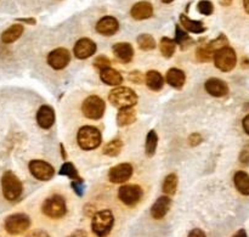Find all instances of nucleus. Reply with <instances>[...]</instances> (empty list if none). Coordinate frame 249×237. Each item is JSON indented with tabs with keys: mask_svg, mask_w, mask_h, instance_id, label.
<instances>
[{
	"mask_svg": "<svg viewBox=\"0 0 249 237\" xmlns=\"http://www.w3.org/2000/svg\"><path fill=\"white\" fill-rule=\"evenodd\" d=\"M27 237H50V235L44 230H34L29 233Z\"/></svg>",
	"mask_w": 249,
	"mask_h": 237,
	"instance_id": "obj_41",
	"label": "nucleus"
},
{
	"mask_svg": "<svg viewBox=\"0 0 249 237\" xmlns=\"http://www.w3.org/2000/svg\"><path fill=\"white\" fill-rule=\"evenodd\" d=\"M71 61L70 51L65 48H57L49 53L48 63L51 68L56 71H61L67 67Z\"/></svg>",
	"mask_w": 249,
	"mask_h": 237,
	"instance_id": "obj_13",
	"label": "nucleus"
},
{
	"mask_svg": "<svg viewBox=\"0 0 249 237\" xmlns=\"http://www.w3.org/2000/svg\"><path fill=\"white\" fill-rule=\"evenodd\" d=\"M17 21L26 22V23H28V24H36V18H17Z\"/></svg>",
	"mask_w": 249,
	"mask_h": 237,
	"instance_id": "obj_45",
	"label": "nucleus"
},
{
	"mask_svg": "<svg viewBox=\"0 0 249 237\" xmlns=\"http://www.w3.org/2000/svg\"><path fill=\"white\" fill-rule=\"evenodd\" d=\"M242 126H243V129H245L246 133H247L249 135V114H248V116H246L245 118H243Z\"/></svg>",
	"mask_w": 249,
	"mask_h": 237,
	"instance_id": "obj_44",
	"label": "nucleus"
},
{
	"mask_svg": "<svg viewBox=\"0 0 249 237\" xmlns=\"http://www.w3.org/2000/svg\"><path fill=\"white\" fill-rule=\"evenodd\" d=\"M58 174L63 175V177H68L70 179H72V180L82 179V178L79 177V173H78V170L75 169V167L73 165V163H71V162L63 163L62 167H61V169L58 170Z\"/></svg>",
	"mask_w": 249,
	"mask_h": 237,
	"instance_id": "obj_34",
	"label": "nucleus"
},
{
	"mask_svg": "<svg viewBox=\"0 0 249 237\" xmlns=\"http://www.w3.org/2000/svg\"><path fill=\"white\" fill-rule=\"evenodd\" d=\"M29 226H31V219L24 213L11 214V216L5 219L4 223V228L6 233L14 236L26 233Z\"/></svg>",
	"mask_w": 249,
	"mask_h": 237,
	"instance_id": "obj_7",
	"label": "nucleus"
},
{
	"mask_svg": "<svg viewBox=\"0 0 249 237\" xmlns=\"http://www.w3.org/2000/svg\"><path fill=\"white\" fill-rule=\"evenodd\" d=\"M197 9L201 14L206 15V16H209V15L213 14L214 11V5L213 2L209 1V0H201L197 5Z\"/></svg>",
	"mask_w": 249,
	"mask_h": 237,
	"instance_id": "obj_35",
	"label": "nucleus"
},
{
	"mask_svg": "<svg viewBox=\"0 0 249 237\" xmlns=\"http://www.w3.org/2000/svg\"><path fill=\"white\" fill-rule=\"evenodd\" d=\"M143 196V191L140 185L138 184H126L122 185L118 190V197L121 202L125 206L133 207L136 206L141 201Z\"/></svg>",
	"mask_w": 249,
	"mask_h": 237,
	"instance_id": "obj_10",
	"label": "nucleus"
},
{
	"mask_svg": "<svg viewBox=\"0 0 249 237\" xmlns=\"http://www.w3.org/2000/svg\"><path fill=\"white\" fill-rule=\"evenodd\" d=\"M100 78L105 84L111 85V87H118L123 83V77L121 73L112 67H107L100 71Z\"/></svg>",
	"mask_w": 249,
	"mask_h": 237,
	"instance_id": "obj_22",
	"label": "nucleus"
},
{
	"mask_svg": "<svg viewBox=\"0 0 249 237\" xmlns=\"http://www.w3.org/2000/svg\"><path fill=\"white\" fill-rule=\"evenodd\" d=\"M160 54H162L165 58H170L175 54L177 43L174 41V39H170L168 38V36H163V38L160 39Z\"/></svg>",
	"mask_w": 249,
	"mask_h": 237,
	"instance_id": "obj_29",
	"label": "nucleus"
},
{
	"mask_svg": "<svg viewBox=\"0 0 249 237\" xmlns=\"http://www.w3.org/2000/svg\"><path fill=\"white\" fill-rule=\"evenodd\" d=\"M61 152H62V157L66 158V153H65V148H63V145H61Z\"/></svg>",
	"mask_w": 249,
	"mask_h": 237,
	"instance_id": "obj_48",
	"label": "nucleus"
},
{
	"mask_svg": "<svg viewBox=\"0 0 249 237\" xmlns=\"http://www.w3.org/2000/svg\"><path fill=\"white\" fill-rule=\"evenodd\" d=\"M74 56L79 60H85L96 53V44L89 38H80L73 49Z\"/></svg>",
	"mask_w": 249,
	"mask_h": 237,
	"instance_id": "obj_14",
	"label": "nucleus"
},
{
	"mask_svg": "<svg viewBox=\"0 0 249 237\" xmlns=\"http://www.w3.org/2000/svg\"><path fill=\"white\" fill-rule=\"evenodd\" d=\"M29 172L33 175L36 179L40 180V182H48V180L53 179L55 175V169L50 163L45 162L41 160H33L29 162L28 164Z\"/></svg>",
	"mask_w": 249,
	"mask_h": 237,
	"instance_id": "obj_11",
	"label": "nucleus"
},
{
	"mask_svg": "<svg viewBox=\"0 0 249 237\" xmlns=\"http://www.w3.org/2000/svg\"><path fill=\"white\" fill-rule=\"evenodd\" d=\"M232 237H248V236H247V233H246V230L241 229V230H238Z\"/></svg>",
	"mask_w": 249,
	"mask_h": 237,
	"instance_id": "obj_46",
	"label": "nucleus"
},
{
	"mask_svg": "<svg viewBox=\"0 0 249 237\" xmlns=\"http://www.w3.org/2000/svg\"><path fill=\"white\" fill-rule=\"evenodd\" d=\"M119 29V22L116 17L113 16H105L96 23V31L97 33L102 34V36H111L118 32Z\"/></svg>",
	"mask_w": 249,
	"mask_h": 237,
	"instance_id": "obj_15",
	"label": "nucleus"
},
{
	"mask_svg": "<svg viewBox=\"0 0 249 237\" xmlns=\"http://www.w3.org/2000/svg\"><path fill=\"white\" fill-rule=\"evenodd\" d=\"M1 190L5 199L10 202H14L19 199L23 191V186L17 175L11 170H7L1 177Z\"/></svg>",
	"mask_w": 249,
	"mask_h": 237,
	"instance_id": "obj_3",
	"label": "nucleus"
},
{
	"mask_svg": "<svg viewBox=\"0 0 249 237\" xmlns=\"http://www.w3.org/2000/svg\"><path fill=\"white\" fill-rule=\"evenodd\" d=\"M206 91L214 97H223L229 94V87L224 80L219 78H211L204 84Z\"/></svg>",
	"mask_w": 249,
	"mask_h": 237,
	"instance_id": "obj_17",
	"label": "nucleus"
},
{
	"mask_svg": "<svg viewBox=\"0 0 249 237\" xmlns=\"http://www.w3.org/2000/svg\"><path fill=\"white\" fill-rule=\"evenodd\" d=\"M108 100L112 106L117 109H125V107H134L138 104V95L133 89L126 87L114 88L109 91Z\"/></svg>",
	"mask_w": 249,
	"mask_h": 237,
	"instance_id": "obj_1",
	"label": "nucleus"
},
{
	"mask_svg": "<svg viewBox=\"0 0 249 237\" xmlns=\"http://www.w3.org/2000/svg\"><path fill=\"white\" fill-rule=\"evenodd\" d=\"M174 41L177 44H179V45L181 46V49H186L187 46L191 45L192 44V40H191V38H190L189 34H187L184 29H181V27H180L179 24H177V26H175Z\"/></svg>",
	"mask_w": 249,
	"mask_h": 237,
	"instance_id": "obj_32",
	"label": "nucleus"
},
{
	"mask_svg": "<svg viewBox=\"0 0 249 237\" xmlns=\"http://www.w3.org/2000/svg\"><path fill=\"white\" fill-rule=\"evenodd\" d=\"M123 150V141L121 139H113L105 145L102 152L109 157H117Z\"/></svg>",
	"mask_w": 249,
	"mask_h": 237,
	"instance_id": "obj_30",
	"label": "nucleus"
},
{
	"mask_svg": "<svg viewBox=\"0 0 249 237\" xmlns=\"http://www.w3.org/2000/svg\"><path fill=\"white\" fill-rule=\"evenodd\" d=\"M23 29L24 28L22 24H19V23L12 24V26H10L9 28L5 29V31L2 32L0 39H1V41L4 44L14 43V41H16L17 39L22 36V33H23Z\"/></svg>",
	"mask_w": 249,
	"mask_h": 237,
	"instance_id": "obj_24",
	"label": "nucleus"
},
{
	"mask_svg": "<svg viewBox=\"0 0 249 237\" xmlns=\"http://www.w3.org/2000/svg\"><path fill=\"white\" fill-rule=\"evenodd\" d=\"M233 182L238 191L245 196H249V175L246 172H237L233 177Z\"/></svg>",
	"mask_w": 249,
	"mask_h": 237,
	"instance_id": "obj_27",
	"label": "nucleus"
},
{
	"mask_svg": "<svg viewBox=\"0 0 249 237\" xmlns=\"http://www.w3.org/2000/svg\"><path fill=\"white\" fill-rule=\"evenodd\" d=\"M170 206H172V200L169 196H160V199H157V201L153 203V206L151 207V216L156 220H160L163 219L167 213L169 212Z\"/></svg>",
	"mask_w": 249,
	"mask_h": 237,
	"instance_id": "obj_18",
	"label": "nucleus"
},
{
	"mask_svg": "<svg viewBox=\"0 0 249 237\" xmlns=\"http://www.w3.org/2000/svg\"><path fill=\"white\" fill-rule=\"evenodd\" d=\"M213 58L216 68L220 70L221 72H230L237 63V56H236L235 50L229 45L216 51Z\"/></svg>",
	"mask_w": 249,
	"mask_h": 237,
	"instance_id": "obj_8",
	"label": "nucleus"
},
{
	"mask_svg": "<svg viewBox=\"0 0 249 237\" xmlns=\"http://www.w3.org/2000/svg\"><path fill=\"white\" fill-rule=\"evenodd\" d=\"M130 15L134 19H136V21H142V19L150 18L153 15L152 4L148 1L136 2V4H134V6L131 7Z\"/></svg>",
	"mask_w": 249,
	"mask_h": 237,
	"instance_id": "obj_19",
	"label": "nucleus"
},
{
	"mask_svg": "<svg viewBox=\"0 0 249 237\" xmlns=\"http://www.w3.org/2000/svg\"><path fill=\"white\" fill-rule=\"evenodd\" d=\"M229 40L224 34H220L216 39L212 40L211 43L206 44V45H202L197 49L196 56L199 61H203V62H208L212 60V57L214 56V54L216 53L220 49L228 46Z\"/></svg>",
	"mask_w": 249,
	"mask_h": 237,
	"instance_id": "obj_9",
	"label": "nucleus"
},
{
	"mask_svg": "<svg viewBox=\"0 0 249 237\" xmlns=\"http://www.w3.org/2000/svg\"><path fill=\"white\" fill-rule=\"evenodd\" d=\"M180 18V23H181L182 28L185 31L190 32V33H196V34H201L203 32H206V27H204L203 22L201 21H195V19L189 18L185 14H181L179 16Z\"/></svg>",
	"mask_w": 249,
	"mask_h": 237,
	"instance_id": "obj_23",
	"label": "nucleus"
},
{
	"mask_svg": "<svg viewBox=\"0 0 249 237\" xmlns=\"http://www.w3.org/2000/svg\"><path fill=\"white\" fill-rule=\"evenodd\" d=\"M114 225V217L109 209L96 212L92 216L91 230L99 237H106Z\"/></svg>",
	"mask_w": 249,
	"mask_h": 237,
	"instance_id": "obj_4",
	"label": "nucleus"
},
{
	"mask_svg": "<svg viewBox=\"0 0 249 237\" xmlns=\"http://www.w3.org/2000/svg\"><path fill=\"white\" fill-rule=\"evenodd\" d=\"M72 189L74 190L75 194L78 195L79 197L83 196V192L85 190V185H84V180L80 179V180H73L72 182Z\"/></svg>",
	"mask_w": 249,
	"mask_h": 237,
	"instance_id": "obj_37",
	"label": "nucleus"
},
{
	"mask_svg": "<svg viewBox=\"0 0 249 237\" xmlns=\"http://www.w3.org/2000/svg\"><path fill=\"white\" fill-rule=\"evenodd\" d=\"M113 54L122 63H129L134 57V49L129 43H117L113 45Z\"/></svg>",
	"mask_w": 249,
	"mask_h": 237,
	"instance_id": "obj_20",
	"label": "nucleus"
},
{
	"mask_svg": "<svg viewBox=\"0 0 249 237\" xmlns=\"http://www.w3.org/2000/svg\"><path fill=\"white\" fill-rule=\"evenodd\" d=\"M187 237H207V236L206 234H204V231L201 230V229H194Z\"/></svg>",
	"mask_w": 249,
	"mask_h": 237,
	"instance_id": "obj_42",
	"label": "nucleus"
},
{
	"mask_svg": "<svg viewBox=\"0 0 249 237\" xmlns=\"http://www.w3.org/2000/svg\"><path fill=\"white\" fill-rule=\"evenodd\" d=\"M146 85L153 91H160L164 87V78L157 71H148L145 75Z\"/></svg>",
	"mask_w": 249,
	"mask_h": 237,
	"instance_id": "obj_25",
	"label": "nucleus"
},
{
	"mask_svg": "<svg viewBox=\"0 0 249 237\" xmlns=\"http://www.w3.org/2000/svg\"><path fill=\"white\" fill-rule=\"evenodd\" d=\"M77 141L82 150H95L102 143L101 131L92 126H84L78 130Z\"/></svg>",
	"mask_w": 249,
	"mask_h": 237,
	"instance_id": "obj_2",
	"label": "nucleus"
},
{
	"mask_svg": "<svg viewBox=\"0 0 249 237\" xmlns=\"http://www.w3.org/2000/svg\"><path fill=\"white\" fill-rule=\"evenodd\" d=\"M201 143H202L201 134L194 133L189 136V145L190 146H194L195 147V146H198Z\"/></svg>",
	"mask_w": 249,
	"mask_h": 237,
	"instance_id": "obj_40",
	"label": "nucleus"
},
{
	"mask_svg": "<svg viewBox=\"0 0 249 237\" xmlns=\"http://www.w3.org/2000/svg\"><path fill=\"white\" fill-rule=\"evenodd\" d=\"M136 121V111L134 107H125L119 109L117 114V124L119 127H126Z\"/></svg>",
	"mask_w": 249,
	"mask_h": 237,
	"instance_id": "obj_26",
	"label": "nucleus"
},
{
	"mask_svg": "<svg viewBox=\"0 0 249 237\" xmlns=\"http://www.w3.org/2000/svg\"><path fill=\"white\" fill-rule=\"evenodd\" d=\"M240 162L243 164H249V145H246L240 153Z\"/></svg>",
	"mask_w": 249,
	"mask_h": 237,
	"instance_id": "obj_39",
	"label": "nucleus"
},
{
	"mask_svg": "<svg viewBox=\"0 0 249 237\" xmlns=\"http://www.w3.org/2000/svg\"><path fill=\"white\" fill-rule=\"evenodd\" d=\"M138 45L141 50L150 51L156 48V40L150 34H140L138 36Z\"/></svg>",
	"mask_w": 249,
	"mask_h": 237,
	"instance_id": "obj_33",
	"label": "nucleus"
},
{
	"mask_svg": "<svg viewBox=\"0 0 249 237\" xmlns=\"http://www.w3.org/2000/svg\"><path fill=\"white\" fill-rule=\"evenodd\" d=\"M105 111H106V104L97 95H90L82 104L83 114L92 121L101 119L104 117Z\"/></svg>",
	"mask_w": 249,
	"mask_h": 237,
	"instance_id": "obj_6",
	"label": "nucleus"
},
{
	"mask_svg": "<svg viewBox=\"0 0 249 237\" xmlns=\"http://www.w3.org/2000/svg\"><path fill=\"white\" fill-rule=\"evenodd\" d=\"M158 145V135L156 133V130H150L148 131L147 136H146L145 141V152L148 157H152L156 153Z\"/></svg>",
	"mask_w": 249,
	"mask_h": 237,
	"instance_id": "obj_31",
	"label": "nucleus"
},
{
	"mask_svg": "<svg viewBox=\"0 0 249 237\" xmlns=\"http://www.w3.org/2000/svg\"><path fill=\"white\" fill-rule=\"evenodd\" d=\"M162 2H164V4H170V2H173L174 0H160Z\"/></svg>",
	"mask_w": 249,
	"mask_h": 237,
	"instance_id": "obj_49",
	"label": "nucleus"
},
{
	"mask_svg": "<svg viewBox=\"0 0 249 237\" xmlns=\"http://www.w3.org/2000/svg\"><path fill=\"white\" fill-rule=\"evenodd\" d=\"M92 66H94L95 68H97V70L102 71L107 67H111V61H109V58L107 57V56L100 55L95 58L94 62H92Z\"/></svg>",
	"mask_w": 249,
	"mask_h": 237,
	"instance_id": "obj_36",
	"label": "nucleus"
},
{
	"mask_svg": "<svg viewBox=\"0 0 249 237\" xmlns=\"http://www.w3.org/2000/svg\"><path fill=\"white\" fill-rule=\"evenodd\" d=\"M243 6H245L246 12L249 14V0H243Z\"/></svg>",
	"mask_w": 249,
	"mask_h": 237,
	"instance_id": "obj_47",
	"label": "nucleus"
},
{
	"mask_svg": "<svg viewBox=\"0 0 249 237\" xmlns=\"http://www.w3.org/2000/svg\"><path fill=\"white\" fill-rule=\"evenodd\" d=\"M68 237H88V234L85 230H82V229H79V230H75L73 231L72 234H71Z\"/></svg>",
	"mask_w": 249,
	"mask_h": 237,
	"instance_id": "obj_43",
	"label": "nucleus"
},
{
	"mask_svg": "<svg viewBox=\"0 0 249 237\" xmlns=\"http://www.w3.org/2000/svg\"><path fill=\"white\" fill-rule=\"evenodd\" d=\"M133 175V165L130 163H119L109 169L108 179L113 184H124Z\"/></svg>",
	"mask_w": 249,
	"mask_h": 237,
	"instance_id": "obj_12",
	"label": "nucleus"
},
{
	"mask_svg": "<svg viewBox=\"0 0 249 237\" xmlns=\"http://www.w3.org/2000/svg\"><path fill=\"white\" fill-rule=\"evenodd\" d=\"M178 182H179V180H178L177 174L172 173V174L167 175L162 185L163 194H164L165 196H172V195H174L178 189Z\"/></svg>",
	"mask_w": 249,
	"mask_h": 237,
	"instance_id": "obj_28",
	"label": "nucleus"
},
{
	"mask_svg": "<svg viewBox=\"0 0 249 237\" xmlns=\"http://www.w3.org/2000/svg\"><path fill=\"white\" fill-rule=\"evenodd\" d=\"M36 123L41 129H50L55 123V111L49 105H43L36 112Z\"/></svg>",
	"mask_w": 249,
	"mask_h": 237,
	"instance_id": "obj_16",
	"label": "nucleus"
},
{
	"mask_svg": "<svg viewBox=\"0 0 249 237\" xmlns=\"http://www.w3.org/2000/svg\"><path fill=\"white\" fill-rule=\"evenodd\" d=\"M129 80L135 84H141L143 82V74L139 71H133V72L129 73Z\"/></svg>",
	"mask_w": 249,
	"mask_h": 237,
	"instance_id": "obj_38",
	"label": "nucleus"
},
{
	"mask_svg": "<svg viewBox=\"0 0 249 237\" xmlns=\"http://www.w3.org/2000/svg\"><path fill=\"white\" fill-rule=\"evenodd\" d=\"M165 80L170 87L175 88V89H181L186 82V74L184 71L179 70V68H170L165 74Z\"/></svg>",
	"mask_w": 249,
	"mask_h": 237,
	"instance_id": "obj_21",
	"label": "nucleus"
},
{
	"mask_svg": "<svg viewBox=\"0 0 249 237\" xmlns=\"http://www.w3.org/2000/svg\"><path fill=\"white\" fill-rule=\"evenodd\" d=\"M41 211L46 217L51 219H60L67 213L66 200L61 195H53L44 201Z\"/></svg>",
	"mask_w": 249,
	"mask_h": 237,
	"instance_id": "obj_5",
	"label": "nucleus"
}]
</instances>
